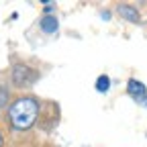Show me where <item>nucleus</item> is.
<instances>
[{"instance_id": "20e7f679", "label": "nucleus", "mask_w": 147, "mask_h": 147, "mask_svg": "<svg viewBox=\"0 0 147 147\" xmlns=\"http://www.w3.org/2000/svg\"><path fill=\"white\" fill-rule=\"evenodd\" d=\"M119 14L123 18H127V21H131V23H139V12L133 6H129V4H121L119 6Z\"/></svg>"}, {"instance_id": "39448f33", "label": "nucleus", "mask_w": 147, "mask_h": 147, "mask_svg": "<svg viewBox=\"0 0 147 147\" xmlns=\"http://www.w3.org/2000/svg\"><path fill=\"white\" fill-rule=\"evenodd\" d=\"M41 29L45 33H55V31H57V18H55V16H43Z\"/></svg>"}, {"instance_id": "6e6552de", "label": "nucleus", "mask_w": 147, "mask_h": 147, "mask_svg": "<svg viewBox=\"0 0 147 147\" xmlns=\"http://www.w3.org/2000/svg\"><path fill=\"white\" fill-rule=\"evenodd\" d=\"M45 10H47V12H51V10H53V4H51V2H47V4H45Z\"/></svg>"}, {"instance_id": "423d86ee", "label": "nucleus", "mask_w": 147, "mask_h": 147, "mask_svg": "<svg viewBox=\"0 0 147 147\" xmlns=\"http://www.w3.org/2000/svg\"><path fill=\"white\" fill-rule=\"evenodd\" d=\"M110 88V80H108V76H100L98 80H96V90L98 92H106Z\"/></svg>"}, {"instance_id": "1a4fd4ad", "label": "nucleus", "mask_w": 147, "mask_h": 147, "mask_svg": "<svg viewBox=\"0 0 147 147\" xmlns=\"http://www.w3.org/2000/svg\"><path fill=\"white\" fill-rule=\"evenodd\" d=\"M0 147H2V135H0Z\"/></svg>"}, {"instance_id": "0eeeda50", "label": "nucleus", "mask_w": 147, "mask_h": 147, "mask_svg": "<svg viewBox=\"0 0 147 147\" xmlns=\"http://www.w3.org/2000/svg\"><path fill=\"white\" fill-rule=\"evenodd\" d=\"M6 102H8V92H6V88L2 84H0V108H4Z\"/></svg>"}, {"instance_id": "f03ea898", "label": "nucleus", "mask_w": 147, "mask_h": 147, "mask_svg": "<svg viewBox=\"0 0 147 147\" xmlns=\"http://www.w3.org/2000/svg\"><path fill=\"white\" fill-rule=\"evenodd\" d=\"M35 78H37L35 71H33L31 67H27V65H16V67L12 69V82H14L16 86H27V84H31Z\"/></svg>"}, {"instance_id": "7ed1b4c3", "label": "nucleus", "mask_w": 147, "mask_h": 147, "mask_svg": "<svg viewBox=\"0 0 147 147\" xmlns=\"http://www.w3.org/2000/svg\"><path fill=\"white\" fill-rule=\"evenodd\" d=\"M127 90L137 102L147 106V88H145V84H141L139 80H129V88Z\"/></svg>"}, {"instance_id": "f257e3e1", "label": "nucleus", "mask_w": 147, "mask_h": 147, "mask_svg": "<svg viewBox=\"0 0 147 147\" xmlns=\"http://www.w3.org/2000/svg\"><path fill=\"white\" fill-rule=\"evenodd\" d=\"M37 115H39V104L33 98H18L8 108V121L18 131L33 127L37 121Z\"/></svg>"}]
</instances>
